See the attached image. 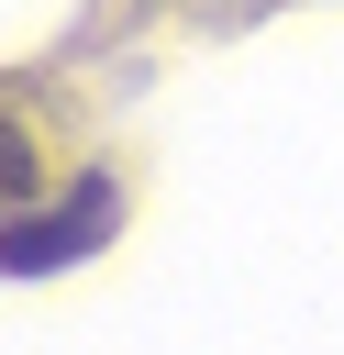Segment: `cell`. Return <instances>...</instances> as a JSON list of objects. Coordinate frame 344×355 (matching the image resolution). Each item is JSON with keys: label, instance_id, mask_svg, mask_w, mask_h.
<instances>
[{"label": "cell", "instance_id": "cell-1", "mask_svg": "<svg viewBox=\"0 0 344 355\" xmlns=\"http://www.w3.org/2000/svg\"><path fill=\"white\" fill-rule=\"evenodd\" d=\"M111 233V178L78 200V122L33 78H0V277L67 266Z\"/></svg>", "mask_w": 344, "mask_h": 355}]
</instances>
